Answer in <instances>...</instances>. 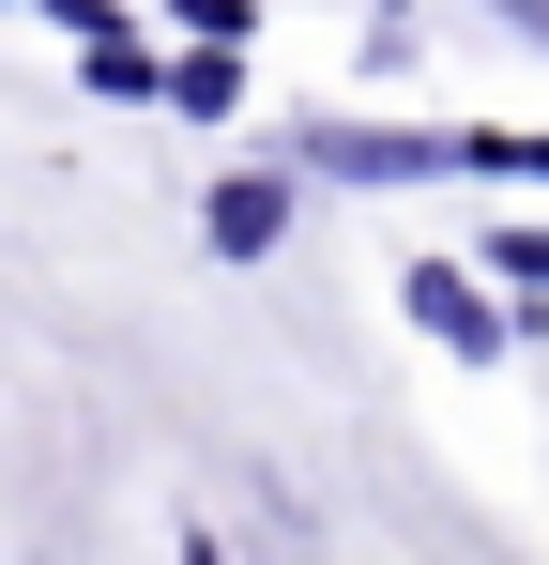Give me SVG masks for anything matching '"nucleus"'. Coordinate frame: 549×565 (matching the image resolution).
I'll use <instances>...</instances> for the list:
<instances>
[{
  "mask_svg": "<svg viewBox=\"0 0 549 565\" xmlns=\"http://www.w3.org/2000/svg\"><path fill=\"white\" fill-rule=\"evenodd\" d=\"M488 15H519V31H535V46H549V0H488Z\"/></svg>",
  "mask_w": 549,
  "mask_h": 565,
  "instance_id": "9d476101",
  "label": "nucleus"
},
{
  "mask_svg": "<svg viewBox=\"0 0 549 565\" xmlns=\"http://www.w3.org/2000/svg\"><path fill=\"white\" fill-rule=\"evenodd\" d=\"M488 260H504V276H535V290H549V230H504Z\"/></svg>",
  "mask_w": 549,
  "mask_h": 565,
  "instance_id": "1a4fd4ad",
  "label": "nucleus"
},
{
  "mask_svg": "<svg viewBox=\"0 0 549 565\" xmlns=\"http://www.w3.org/2000/svg\"><path fill=\"white\" fill-rule=\"evenodd\" d=\"M198 230H214V260H274V230H290V184H274V169H229V184L198 199Z\"/></svg>",
  "mask_w": 549,
  "mask_h": 565,
  "instance_id": "7ed1b4c3",
  "label": "nucleus"
},
{
  "mask_svg": "<svg viewBox=\"0 0 549 565\" xmlns=\"http://www.w3.org/2000/svg\"><path fill=\"white\" fill-rule=\"evenodd\" d=\"M183 31H214V46H245V31H260V0H183Z\"/></svg>",
  "mask_w": 549,
  "mask_h": 565,
  "instance_id": "0eeeda50",
  "label": "nucleus"
},
{
  "mask_svg": "<svg viewBox=\"0 0 549 565\" xmlns=\"http://www.w3.org/2000/svg\"><path fill=\"white\" fill-rule=\"evenodd\" d=\"M305 169H336V184H443V138H412V122H305Z\"/></svg>",
  "mask_w": 549,
  "mask_h": 565,
  "instance_id": "f257e3e1",
  "label": "nucleus"
},
{
  "mask_svg": "<svg viewBox=\"0 0 549 565\" xmlns=\"http://www.w3.org/2000/svg\"><path fill=\"white\" fill-rule=\"evenodd\" d=\"M77 77H92V93H107V107H138V93H153V46H138V31H107V46H92Z\"/></svg>",
  "mask_w": 549,
  "mask_h": 565,
  "instance_id": "423d86ee",
  "label": "nucleus"
},
{
  "mask_svg": "<svg viewBox=\"0 0 549 565\" xmlns=\"http://www.w3.org/2000/svg\"><path fill=\"white\" fill-rule=\"evenodd\" d=\"M153 93H169V107H198V122H214V107H245V46H198V62H153Z\"/></svg>",
  "mask_w": 549,
  "mask_h": 565,
  "instance_id": "39448f33",
  "label": "nucleus"
},
{
  "mask_svg": "<svg viewBox=\"0 0 549 565\" xmlns=\"http://www.w3.org/2000/svg\"><path fill=\"white\" fill-rule=\"evenodd\" d=\"M46 15H62V31H92V46H107V31H138L122 0H46Z\"/></svg>",
  "mask_w": 549,
  "mask_h": 565,
  "instance_id": "6e6552de",
  "label": "nucleus"
},
{
  "mask_svg": "<svg viewBox=\"0 0 549 565\" xmlns=\"http://www.w3.org/2000/svg\"><path fill=\"white\" fill-rule=\"evenodd\" d=\"M397 306H412V321H428L443 352H473V367L504 352V306H488V290L458 276V260H412V276H397Z\"/></svg>",
  "mask_w": 549,
  "mask_h": 565,
  "instance_id": "f03ea898",
  "label": "nucleus"
},
{
  "mask_svg": "<svg viewBox=\"0 0 549 565\" xmlns=\"http://www.w3.org/2000/svg\"><path fill=\"white\" fill-rule=\"evenodd\" d=\"M443 169H473V184H549V138L535 122H488V138H443Z\"/></svg>",
  "mask_w": 549,
  "mask_h": 565,
  "instance_id": "20e7f679",
  "label": "nucleus"
}]
</instances>
